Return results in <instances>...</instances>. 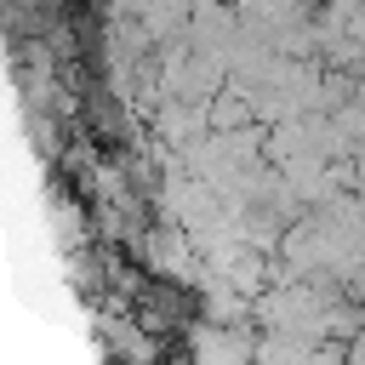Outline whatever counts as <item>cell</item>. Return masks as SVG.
Masks as SVG:
<instances>
[{"label": "cell", "instance_id": "6da1fadb", "mask_svg": "<svg viewBox=\"0 0 365 365\" xmlns=\"http://www.w3.org/2000/svg\"><path fill=\"white\" fill-rule=\"evenodd\" d=\"M137 11H143V40H165V34H177L182 17H188L182 0H137Z\"/></svg>", "mask_w": 365, "mask_h": 365}]
</instances>
